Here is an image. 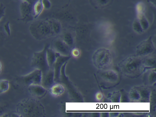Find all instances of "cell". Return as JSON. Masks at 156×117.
Masks as SVG:
<instances>
[{"label":"cell","mask_w":156,"mask_h":117,"mask_svg":"<svg viewBox=\"0 0 156 117\" xmlns=\"http://www.w3.org/2000/svg\"><path fill=\"white\" fill-rule=\"evenodd\" d=\"M17 114L22 117H43L45 110L42 105L37 100L27 98L22 100L17 105Z\"/></svg>","instance_id":"1"},{"label":"cell","mask_w":156,"mask_h":117,"mask_svg":"<svg viewBox=\"0 0 156 117\" xmlns=\"http://www.w3.org/2000/svg\"><path fill=\"white\" fill-rule=\"evenodd\" d=\"M29 30L32 36L38 41L55 36L50 19H41L34 21L30 25Z\"/></svg>","instance_id":"2"},{"label":"cell","mask_w":156,"mask_h":117,"mask_svg":"<svg viewBox=\"0 0 156 117\" xmlns=\"http://www.w3.org/2000/svg\"><path fill=\"white\" fill-rule=\"evenodd\" d=\"M48 45H45L41 51L34 53L31 60V66L35 69L41 70L42 73L45 72L50 68L48 64L46 51Z\"/></svg>","instance_id":"3"},{"label":"cell","mask_w":156,"mask_h":117,"mask_svg":"<svg viewBox=\"0 0 156 117\" xmlns=\"http://www.w3.org/2000/svg\"><path fill=\"white\" fill-rule=\"evenodd\" d=\"M21 18L20 20L27 23L34 18L33 11V5L27 2L21 0L20 5Z\"/></svg>","instance_id":"4"},{"label":"cell","mask_w":156,"mask_h":117,"mask_svg":"<svg viewBox=\"0 0 156 117\" xmlns=\"http://www.w3.org/2000/svg\"><path fill=\"white\" fill-rule=\"evenodd\" d=\"M51 48L60 55L69 56L71 52L70 47L61 38H57L52 42Z\"/></svg>","instance_id":"5"},{"label":"cell","mask_w":156,"mask_h":117,"mask_svg":"<svg viewBox=\"0 0 156 117\" xmlns=\"http://www.w3.org/2000/svg\"><path fill=\"white\" fill-rule=\"evenodd\" d=\"M70 57V55L64 56L60 55L56 58L53 66L54 71L55 82L59 80L61 68L64 64L67 62Z\"/></svg>","instance_id":"6"},{"label":"cell","mask_w":156,"mask_h":117,"mask_svg":"<svg viewBox=\"0 0 156 117\" xmlns=\"http://www.w3.org/2000/svg\"><path fill=\"white\" fill-rule=\"evenodd\" d=\"M41 71L37 69H35L23 77L24 82L28 86L34 84H41Z\"/></svg>","instance_id":"7"},{"label":"cell","mask_w":156,"mask_h":117,"mask_svg":"<svg viewBox=\"0 0 156 117\" xmlns=\"http://www.w3.org/2000/svg\"><path fill=\"white\" fill-rule=\"evenodd\" d=\"M54 81L53 68H50L47 71L42 73L41 84L47 89L51 88Z\"/></svg>","instance_id":"8"},{"label":"cell","mask_w":156,"mask_h":117,"mask_svg":"<svg viewBox=\"0 0 156 117\" xmlns=\"http://www.w3.org/2000/svg\"><path fill=\"white\" fill-rule=\"evenodd\" d=\"M100 30L107 41L112 43L113 41V30L112 25L108 22H105L101 23L99 26Z\"/></svg>","instance_id":"9"},{"label":"cell","mask_w":156,"mask_h":117,"mask_svg":"<svg viewBox=\"0 0 156 117\" xmlns=\"http://www.w3.org/2000/svg\"><path fill=\"white\" fill-rule=\"evenodd\" d=\"M28 90L30 93L36 98H41L46 94L47 89L41 84H34L28 86Z\"/></svg>","instance_id":"10"},{"label":"cell","mask_w":156,"mask_h":117,"mask_svg":"<svg viewBox=\"0 0 156 117\" xmlns=\"http://www.w3.org/2000/svg\"><path fill=\"white\" fill-rule=\"evenodd\" d=\"M61 55L55 51L51 48L48 47L46 50V56L47 62L50 68H53V64L57 57Z\"/></svg>","instance_id":"11"},{"label":"cell","mask_w":156,"mask_h":117,"mask_svg":"<svg viewBox=\"0 0 156 117\" xmlns=\"http://www.w3.org/2000/svg\"><path fill=\"white\" fill-rule=\"evenodd\" d=\"M44 9L42 0H37L33 5V11L34 19L37 18L41 14Z\"/></svg>","instance_id":"12"},{"label":"cell","mask_w":156,"mask_h":117,"mask_svg":"<svg viewBox=\"0 0 156 117\" xmlns=\"http://www.w3.org/2000/svg\"><path fill=\"white\" fill-rule=\"evenodd\" d=\"M145 8V5L143 2H139L136 4L135 9L136 17L138 20H140L143 19Z\"/></svg>","instance_id":"13"},{"label":"cell","mask_w":156,"mask_h":117,"mask_svg":"<svg viewBox=\"0 0 156 117\" xmlns=\"http://www.w3.org/2000/svg\"><path fill=\"white\" fill-rule=\"evenodd\" d=\"M52 27L55 35L59 34L61 31L62 25L60 22L57 20L50 19Z\"/></svg>","instance_id":"14"},{"label":"cell","mask_w":156,"mask_h":117,"mask_svg":"<svg viewBox=\"0 0 156 117\" xmlns=\"http://www.w3.org/2000/svg\"><path fill=\"white\" fill-rule=\"evenodd\" d=\"M64 91L63 86L59 84L52 86L50 88V92L52 95L58 96L62 94Z\"/></svg>","instance_id":"15"},{"label":"cell","mask_w":156,"mask_h":117,"mask_svg":"<svg viewBox=\"0 0 156 117\" xmlns=\"http://www.w3.org/2000/svg\"><path fill=\"white\" fill-rule=\"evenodd\" d=\"M62 40L70 47L74 44V39L72 34L69 32H65L61 37Z\"/></svg>","instance_id":"16"},{"label":"cell","mask_w":156,"mask_h":117,"mask_svg":"<svg viewBox=\"0 0 156 117\" xmlns=\"http://www.w3.org/2000/svg\"><path fill=\"white\" fill-rule=\"evenodd\" d=\"M9 88V83L8 80L5 79L0 80V94L6 92Z\"/></svg>","instance_id":"17"},{"label":"cell","mask_w":156,"mask_h":117,"mask_svg":"<svg viewBox=\"0 0 156 117\" xmlns=\"http://www.w3.org/2000/svg\"><path fill=\"white\" fill-rule=\"evenodd\" d=\"M7 36L4 29L3 26L0 25V45L5 41Z\"/></svg>","instance_id":"18"},{"label":"cell","mask_w":156,"mask_h":117,"mask_svg":"<svg viewBox=\"0 0 156 117\" xmlns=\"http://www.w3.org/2000/svg\"><path fill=\"white\" fill-rule=\"evenodd\" d=\"M90 2L93 5H101L107 4L110 0H89Z\"/></svg>","instance_id":"19"},{"label":"cell","mask_w":156,"mask_h":117,"mask_svg":"<svg viewBox=\"0 0 156 117\" xmlns=\"http://www.w3.org/2000/svg\"><path fill=\"white\" fill-rule=\"evenodd\" d=\"M4 29L8 36L10 34V30L9 27V22H6L3 26Z\"/></svg>","instance_id":"20"},{"label":"cell","mask_w":156,"mask_h":117,"mask_svg":"<svg viewBox=\"0 0 156 117\" xmlns=\"http://www.w3.org/2000/svg\"><path fill=\"white\" fill-rule=\"evenodd\" d=\"M72 55L74 57H79L80 54V52L79 50L77 48H75L73 49L71 51Z\"/></svg>","instance_id":"21"},{"label":"cell","mask_w":156,"mask_h":117,"mask_svg":"<svg viewBox=\"0 0 156 117\" xmlns=\"http://www.w3.org/2000/svg\"><path fill=\"white\" fill-rule=\"evenodd\" d=\"M44 8L48 9L51 6V3L49 0H42Z\"/></svg>","instance_id":"22"},{"label":"cell","mask_w":156,"mask_h":117,"mask_svg":"<svg viewBox=\"0 0 156 117\" xmlns=\"http://www.w3.org/2000/svg\"><path fill=\"white\" fill-rule=\"evenodd\" d=\"M5 7L2 3L0 4V21L5 13Z\"/></svg>","instance_id":"23"},{"label":"cell","mask_w":156,"mask_h":117,"mask_svg":"<svg viewBox=\"0 0 156 117\" xmlns=\"http://www.w3.org/2000/svg\"><path fill=\"white\" fill-rule=\"evenodd\" d=\"M103 97L102 94L100 92L97 93L95 95L96 99L98 101L101 100Z\"/></svg>","instance_id":"24"},{"label":"cell","mask_w":156,"mask_h":117,"mask_svg":"<svg viewBox=\"0 0 156 117\" xmlns=\"http://www.w3.org/2000/svg\"><path fill=\"white\" fill-rule=\"evenodd\" d=\"M27 2L33 5L37 0H21Z\"/></svg>","instance_id":"25"},{"label":"cell","mask_w":156,"mask_h":117,"mask_svg":"<svg viewBox=\"0 0 156 117\" xmlns=\"http://www.w3.org/2000/svg\"><path fill=\"white\" fill-rule=\"evenodd\" d=\"M2 64L1 62L0 61V74L1 73L2 70Z\"/></svg>","instance_id":"26"},{"label":"cell","mask_w":156,"mask_h":117,"mask_svg":"<svg viewBox=\"0 0 156 117\" xmlns=\"http://www.w3.org/2000/svg\"><path fill=\"white\" fill-rule=\"evenodd\" d=\"M150 1L153 3L154 4L155 3V0H150Z\"/></svg>","instance_id":"27"},{"label":"cell","mask_w":156,"mask_h":117,"mask_svg":"<svg viewBox=\"0 0 156 117\" xmlns=\"http://www.w3.org/2000/svg\"><path fill=\"white\" fill-rule=\"evenodd\" d=\"M70 0H68V3L66 5V6L68 5L70 2Z\"/></svg>","instance_id":"28"},{"label":"cell","mask_w":156,"mask_h":117,"mask_svg":"<svg viewBox=\"0 0 156 117\" xmlns=\"http://www.w3.org/2000/svg\"><path fill=\"white\" fill-rule=\"evenodd\" d=\"M0 4H1V3H0Z\"/></svg>","instance_id":"29"}]
</instances>
